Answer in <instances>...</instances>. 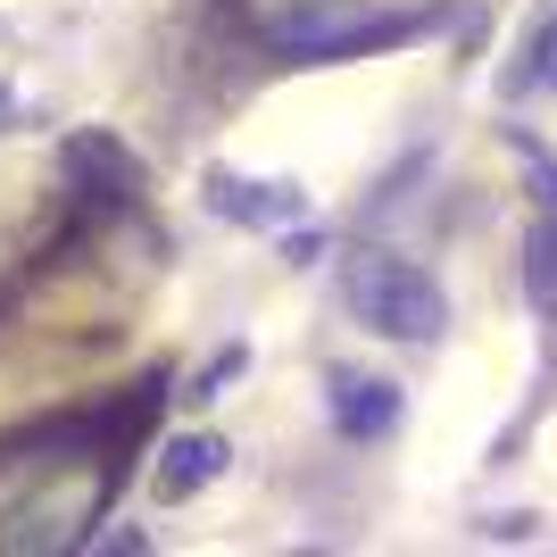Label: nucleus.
I'll list each match as a JSON object with an SVG mask.
<instances>
[{"mask_svg":"<svg viewBox=\"0 0 557 557\" xmlns=\"http://www.w3.org/2000/svg\"><path fill=\"white\" fill-rule=\"evenodd\" d=\"M209 209L233 216L250 233H292L308 225V191L300 184H258V175H233V166H209Z\"/></svg>","mask_w":557,"mask_h":557,"instance_id":"nucleus-2","label":"nucleus"},{"mask_svg":"<svg viewBox=\"0 0 557 557\" xmlns=\"http://www.w3.org/2000/svg\"><path fill=\"white\" fill-rule=\"evenodd\" d=\"M225 466H233L225 433H175V442L159 449V474H150V491H159V499H191V491H209Z\"/></svg>","mask_w":557,"mask_h":557,"instance_id":"nucleus-4","label":"nucleus"},{"mask_svg":"<svg viewBox=\"0 0 557 557\" xmlns=\"http://www.w3.org/2000/svg\"><path fill=\"white\" fill-rule=\"evenodd\" d=\"M524 292H533L541 317H557V209L533 216V242H524Z\"/></svg>","mask_w":557,"mask_h":557,"instance_id":"nucleus-5","label":"nucleus"},{"mask_svg":"<svg viewBox=\"0 0 557 557\" xmlns=\"http://www.w3.org/2000/svg\"><path fill=\"white\" fill-rule=\"evenodd\" d=\"M325 408H333V433H342V442H383V433L399 424V383L358 374V367H333L325 374Z\"/></svg>","mask_w":557,"mask_h":557,"instance_id":"nucleus-3","label":"nucleus"},{"mask_svg":"<svg viewBox=\"0 0 557 557\" xmlns=\"http://www.w3.org/2000/svg\"><path fill=\"white\" fill-rule=\"evenodd\" d=\"M349 308H358V325L383 333V342H433L449 325V292L424 267L392 250H358L349 258Z\"/></svg>","mask_w":557,"mask_h":557,"instance_id":"nucleus-1","label":"nucleus"}]
</instances>
